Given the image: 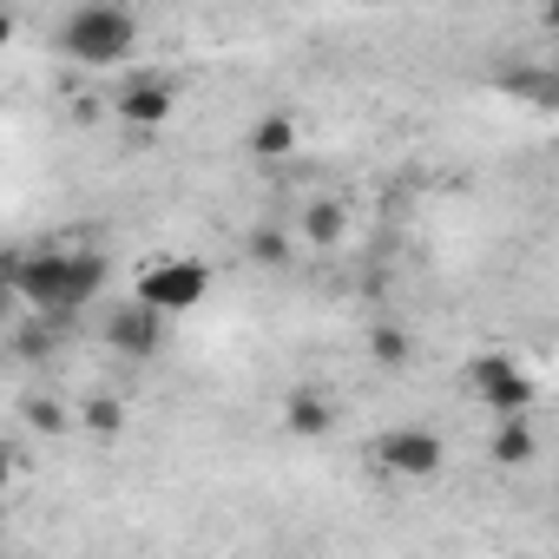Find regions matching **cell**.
Here are the masks:
<instances>
[{
    "instance_id": "6da1fadb",
    "label": "cell",
    "mask_w": 559,
    "mask_h": 559,
    "mask_svg": "<svg viewBox=\"0 0 559 559\" xmlns=\"http://www.w3.org/2000/svg\"><path fill=\"white\" fill-rule=\"evenodd\" d=\"M106 276H112L106 250H21L8 263V284H14L21 317H53V323L86 310L106 290Z\"/></svg>"
},
{
    "instance_id": "7a4b0ae2",
    "label": "cell",
    "mask_w": 559,
    "mask_h": 559,
    "mask_svg": "<svg viewBox=\"0 0 559 559\" xmlns=\"http://www.w3.org/2000/svg\"><path fill=\"white\" fill-rule=\"evenodd\" d=\"M145 40V21L119 0H86V8H67L60 27H53V53L67 67H86V73H106V67H126Z\"/></svg>"
},
{
    "instance_id": "3957f363",
    "label": "cell",
    "mask_w": 559,
    "mask_h": 559,
    "mask_svg": "<svg viewBox=\"0 0 559 559\" xmlns=\"http://www.w3.org/2000/svg\"><path fill=\"white\" fill-rule=\"evenodd\" d=\"M204 297H211V263H204V257H152V263L139 270V284H132V304L152 310L158 323L191 317Z\"/></svg>"
},
{
    "instance_id": "277c9868",
    "label": "cell",
    "mask_w": 559,
    "mask_h": 559,
    "mask_svg": "<svg viewBox=\"0 0 559 559\" xmlns=\"http://www.w3.org/2000/svg\"><path fill=\"white\" fill-rule=\"evenodd\" d=\"M467 395H474L493 421H507V415H533V402H539V376H533L520 356L487 349V356L467 362Z\"/></svg>"
},
{
    "instance_id": "5b68a950",
    "label": "cell",
    "mask_w": 559,
    "mask_h": 559,
    "mask_svg": "<svg viewBox=\"0 0 559 559\" xmlns=\"http://www.w3.org/2000/svg\"><path fill=\"white\" fill-rule=\"evenodd\" d=\"M369 461H376V474H389V480H435V474L448 467V441H441L435 428L402 421V428H382V435H376Z\"/></svg>"
},
{
    "instance_id": "8992f818",
    "label": "cell",
    "mask_w": 559,
    "mask_h": 559,
    "mask_svg": "<svg viewBox=\"0 0 559 559\" xmlns=\"http://www.w3.org/2000/svg\"><path fill=\"white\" fill-rule=\"evenodd\" d=\"M112 112H119L126 126L152 132V126H165V119L178 112V80H171V73H132V80L112 93Z\"/></svg>"
},
{
    "instance_id": "52a82bcc",
    "label": "cell",
    "mask_w": 559,
    "mask_h": 559,
    "mask_svg": "<svg viewBox=\"0 0 559 559\" xmlns=\"http://www.w3.org/2000/svg\"><path fill=\"white\" fill-rule=\"evenodd\" d=\"M106 349L126 356V362H152V356L165 349V323H158L152 310H139V304H119V310L106 317Z\"/></svg>"
},
{
    "instance_id": "ba28073f",
    "label": "cell",
    "mask_w": 559,
    "mask_h": 559,
    "mask_svg": "<svg viewBox=\"0 0 559 559\" xmlns=\"http://www.w3.org/2000/svg\"><path fill=\"white\" fill-rule=\"evenodd\" d=\"M297 145H304L297 112H263V119L243 132V152H250L257 165H284V158H297Z\"/></svg>"
},
{
    "instance_id": "9c48e42d",
    "label": "cell",
    "mask_w": 559,
    "mask_h": 559,
    "mask_svg": "<svg viewBox=\"0 0 559 559\" xmlns=\"http://www.w3.org/2000/svg\"><path fill=\"white\" fill-rule=\"evenodd\" d=\"M330 428H336V402H330L323 389H290V395H284V435L323 441Z\"/></svg>"
},
{
    "instance_id": "30bf717a",
    "label": "cell",
    "mask_w": 559,
    "mask_h": 559,
    "mask_svg": "<svg viewBox=\"0 0 559 559\" xmlns=\"http://www.w3.org/2000/svg\"><path fill=\"white\" fill-rule=\"evenodd\" d=\"M297 237H304L310 250H336V243H349V204H343V198H317V204H304Z\"/></svg>"
},
{
    "instance_id": "8fae6325",
    "label": "cell",
    "mask_w": 559,
    "mask_h": 559,
    "mask_svg": "<svg viewBox=\"0 0 559 559\" xmlns=\"http://www.w3.org/2000/svg\"><path fill=\"white\" fill-rule=\"evenodd\" d=\"M533 454H539V435H533V421H526V415L493 421V435H487V461H493V467H526Z\"/></svg>"
},
{
    "instance_id": "7c38bea8",
    "label": "cell",
    "mask_w": 559,
    "mask_h": 559,
    "mask_svg": "<svg viewBox=\"0 0 559 559\" xmlns=\"http://www.w3.org/2000/svg\"><path fill=\"white\" fill-rule=\"evenodd\" d=\"M243 263H257V270H290L297 263V237L276 230V224H257V230H243Z\"/></svg>"
},
{
    "instance_id": "4fadbf2b",
    "label": "cell",
    "mask_w": 559,
    "mask_h": 559,
    "mask_svg": "<svg viewBox=\"0 0 559 559\" xmlns=\"http://www.w3.org/2000/svg\"><path fill=\"white\" fill-rule=\"evenodd\" d=\"M415 356H421V349H415V336H408L402 323H376V330H369V362H376L382 376L415 369Z\"/></svg>"
},
{
    "instance_id": "5bb4252c",
    "label": "cell",
    "mask_w": 559,
    "mask_h": 559,
    "mask_svg": "<svg viewBox=\"0 0 559 559\" xmlns=\"http://www.w3.org/2000/svg\"><path fill=\"white\" fill-rule=\"evenodd\" d=\"M86 435H99V441H112V435H126V395H112V389H93L86 402H80V415H73Z\"/></svg>"
},
{
    "instance_id": "9a60e30c",
    "label": "cell",
    "mask_w": 559,
    "mask_h": 559,
    "mask_svg": "<svg viewBox=\"0 0 559 559\" xmlns=\"http://www.w3.org/2000/svg\"><path fill=\"white\" fill-rule=\"evenodd\" d=\"M500 86H507V93H520V99H526V106H539V112H546V106H559V73H552V67H513V73H500Z\"/></svg>"
},
{
    "instance_id": "2e32d148",
    "label": "cell",
    "mask_w": 559,
    "mask_h": 559,
    "mask_svg": "<svg viewBox=\"0 0 559 559\" xmlns=\"http://www.w3.org/2000/svg\"><path fill=\"white\" fill-rule=\"evenodd\" d=\"M53 343H60V323H53V317H21L14 349H21L27 362H47V356H53Z\"/></svg>"
},
{
    "instance_id": "e0dca14e",
    "label": "cell",
    "mask_w": 559,
    "mask_h": 559,
    "mask_svg": "<svg viewBox=\"0 0 559 559\" xmlns=\"http://www.w3.org/2000/svg\"><path fill=\"white\" fill-rule=\"evenodd\" d=\"M21 415H27V428H34V435H47V441H60V435L73 428V415H67L53 395H27V402H21Z\"/></svg>"
},
{
    "instance_id": "ac0fdd59",
    "label": "cell",
    "mask_w": 559,
    "mask_h": 559,
    "mask_svg": "<svg viewBox=\"0 0 559 559\" xmlns=\"http://www.w3.org/2000/svg\"><path fill=\"white\" fill-rule=\"evenodd\" d=\"M8 487H14V448L0 441V493H8Z\"/></svg>"
},
{
    "instance_id": "d6986e66",
    "label": "cell",
    "mask_w": 559,
    "mask_h": 559,
    "mask_svg": "<svg viewBox=\"0 0 559 559\" xmlns=\"http://www.w3.org/2000/svg\"><path fill=\"white\" fill-rule=\"evenodd\" d=\"M14 27H21V21H14L8 8H0V53H8V40H14Z\"/></svg>"
}]
</instances>
